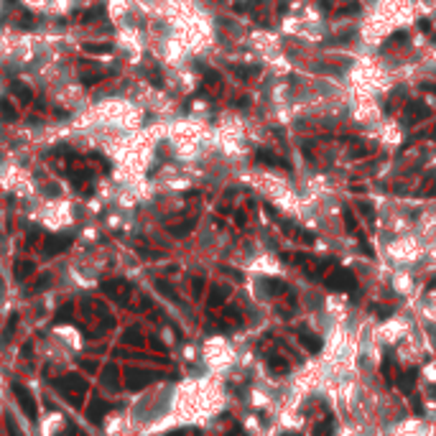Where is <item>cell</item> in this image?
<instances>
[{"label":"cell","mask_w":436,"mask_h":436,"mask_svg":"<svg viewBox=\"0 0 436 436\" xmlns=\"http://www.w3.org/2000/svg\"><path fill=\"white\" fill-rule=\"evenodd\" d=\"M413 380H416V370H408L406 375H401V377H398V388L408 393V390H411V385H413Z\"/></svg>","instance_id":"cell-9"},{"label":"cell","mask_w":436,"mask_h":436,"mask_svg":"<svg viewBox=\"0 0 436 436\" xmlns=\"http://www.w3.org/2000/svg\"><path fill=\"white\" fill-rule=\"evenodd\" d=\"M327 286L334 291H352L355 289V276L350 271H332L327 278Z\"/></svg>","instance_id":"cell-1"},{"label":"cell","mask_w":436,"mask_h":436,"mask_svg":"<svg viewBox=\"0 0 436 436\" xmlns=\"http://www.w3.org/2000/svg\"><path fill=\"white\" fill-rule=\"evenodd\" d=\"M31 273H33V263H31V260L15 263V278H28Z\"/></svg>","instance_id":"cell-8"},{"label":"cell","mask_w":436,"mask_h":436,"mask_svg":"<svg viewBox=\"0 0 436 436\" xmlns=\"http://www.w3.org/2000/svg\"><path fill=\"white\" fill-rule=\"evenodd\" d=\"M268 367H271L273 372H289V370H291L289 360H283V357H278V355L268 357Z\"/></svg>","instance_id":"cell-6"},{"label":"cell","mask_w":436,"mask_h":436,"mask_svg":"<svg viewBox=\"0 0 436 436\" xmlns=\"http://www.w3.org/2000/svg\"><path fill=\"white\" fill-rule=\"evenodd\" d=\"M13 390H15V395H18V403L23 406V411H26L31 419H36V406H33V398H31V393H28L23 385H15Z\"/></svg>","instance_id":"cell-4"},{"label":"cell","mask_w":436,"mask_h":436,"mask_svg":"<svg viewBox=\"0 0 436 436\" xmlns=\"http://www.w3.org/2000/svg\"><path fill=\"white\" fill-rule=\"evenodd\" d=\"M266 286L273 291V293H281V291H286V283H281V281H266Z\"/></svg>","instance_id":"cell-14"},{"label":"cell","mask_w":436,"mask_h":436,"mask_svg":"<svg viewBox=\"0 0 436 436\" xmlns=\"http://www.w3.org/2000/svg\"><path fill=\"white\" fill-rule=\"evenodd\" d=\"M224 296H227V291L219 289V286H215V289H212V296H210V306H212V309L219 306V304L224 301Z\"/></svg>","instance_id":"cell-12"},{"label":"cell","mask_w":436,"mask_h":436,"mask_svg":"<svg viewBox=\"0 0 436 436\" xmlns=\"http://www.w3.org/2000/svg\"><path fill=\"white\" fill-rule=\"evenodd\" d=\"M102 15V8H92V10H87L84 13V23H92L94 18H100Z\"/></svg>","instance_id":"cell-13"},{"label":"cell","mask_w":436,"mask_h":436,"mask_svg":"<svg viewBox=\"0 0 436 436\" xmlns=\"http://www.w3.org/2000/svg\"><path fill=\"white\" fill-rule=\"evenodd\" d=\"M102 77H105V74H84L82 82H84V84H94V82H100Z\"/></svg>","instance_id":"cell-15"},{"label":"cell","mask_w":436,"mask_h":436,"mask_svg":"<svg viewBox=\"0 0 436 436\" xmlns=\"http://www.w3.org/2000/svg\"><path fill=\"white\" fill-rule=\"evenodd\" d=\"M69 242H72V237L69 235H62V237H49L46 240V248H44V253L46 255H54V253H62V250H67L69 248Z\"/></svg>","instance_id":"cell-3"},{"label":"cell","mask_w":436,"mask_h":436,"mask_svg":"<svg viewBox=\"0 0 436 436\" xmlns=\"http://www.w3.org/2000/svg\"><path fill=\"white\" fill-rule=\"evenodd\" d=\"M13 94H15V97H18L23 105H28V102L33 100V92H31V89H28L23 82H15V84H13Z\"/></svg>","instance_id":"cell-5"},{"label":"cell","mask_w":436,"mask_h":436,"mask_svg":"<svg viewBox=\"0 0 436 436\" xmlns=\"http://www.w3.org/2000/svg\"><path fill=\"white\" fill-rule=\"evenodd\" d=\"M289 436H296V434H289Z\"/></svg>","instance_id":"cell-16"},{"label":"cell","mask_w":436,"mask_h":436,"mask_svg":"<svg viewBox=\"0 0 436 436\" xmlns=\"http://www.w3.org/2000/svg\"><path fill=\"white\" fill-rule=\"evenodd\" d=\"M332 429H334V421L327 419V421H321V424L314 426V436H329L332 434Z\"/></svg>","instance_id":"cell-11"},{"label":"cell","mask_w":436,"mask_h":436,"mask_svg":"<svg viewBox=\"0 0 436 436\" xmlns=\"http://www.w3.org/2000/svg\"><path fill=\"white\" fill-rule=\"evenodd\" d=\"M298 342H301V345L306 347V352H311V355L321 350V339H319V337H316L314 332H309V329H304V327L298 329Z\"/></svg>","instance_id":"cell-2"},{"label":"cell","mask_w":436,"mask_h":436,"mask_svg":"<svg viewBox=\"0 0 436 436\" xmlns=\"http://www.w3.org/2000/svg\"><path fill=\"white\" fill-rule=\"evenodd\" d=\"M0 115H3L5 120H15V118H18V110L13 107V102L3 100V102H0Z\"/></svg>","instance_id":"cell-10"},{"label":"cell","mask_w":436,"mask_h":436,"mask_svg":"<svg viewBox=\"0 0 436 436\" xmlns=\"http://www.w3.org/2000/svg\"><path fill=\"white\" fill-rule=\"evenodd\" d=\"M84 51H87V54L105 56V54H110V51H112V46H110V44H84Z\"/></svg>","instance_id":"cell-7"}]
</instances>
